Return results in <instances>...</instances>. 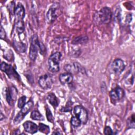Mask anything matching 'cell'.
Here are the masks:
<instances>
[{
  "mask_svg": "<svg viewBox=\"0 0 135 135\" xmlns=\"http://www.w3.org/2000/svg\"><path fill=\"white\" fill-rule=\"evenodd\" d=\"M59 79L60 83L62 85L70 84L72 82L73 80V76L72 74L70 73H63L60 74L59 76Z\"/></svg>",
  "mask_w": 135,
  "mask_h": 135,
  "instance_id": "15",
  "label": "cell"
},
{
  "mask_svg": "<svg viewBox=\"0 0 135 135\" xmlns=\"http://www.w3.org/2000/svg\"><path fill=\"white\" fill-rule=\"evenodd\" d=\"M89 38L86 35H82V36H78L75 38H74L72 42V44H74V45H77V44H85L88 42Z\"/></svg>",
  "mask_w": 135,
  "mask_h": 135,
  "instance_id": "17",
  "label": "cell"
},
{
  "mask_svg": "<svg viewBox=\"0 0 135 135\" xmlns=\"http://www.w3.org/2000/svg\"><path fill=\"white\" fill-rule=\"evenodd\" d=\"M47 100L54 108L55 109L58 107L59 104V101L56 95L53 93L50 92L47 94Z\"/></svg>",
  "mask_w": 135,
  "mask_h": 135,
  "instance_id": "16",
  "label": "cell"
},
{
  "mask_svg": "<svg viewBox=\"0 0 135 135\" xmlns=\"http://www.w3.org/2000/svg\"><path fill=\"white\" fill-rule=\"evenodd\" d=\"M53 134H62L61 132H56V131H54L53 133H52Z\"/></svg>",
  "mask_w": 135,
  "mask_h": 135,
  "instance_id": "32",
  "label": "cell"
},
{
  "mask_svg": "<svg viewBox=\"0 0 135 135\" xmlns=\"http://www.w3.org/2000/svg\"><path fill=\"white\" fill-rule=\"evenodd\" d=\"M1 70L5 73L8 77L12 79H15L18 81L21 80L20 75L18 74L13 66L4 62H2L1 64Z\"/></svg>",
  "mask_w": 135,
  "mask_h": 135,
  "instance_id": "5",
  "label": "cell"
},
{
  "mask_svg": "<svg viewBox=\"0 0 135 135\" xmlns=\"http://www.w3.org/2000/svg\"><path fill=\"white\" fill-rule=\"evenodd\" d=\"M65 70L67 71V72L70 73H75L78 72H83V68L78 63L75 62L72 64H66L64 67Z\"/></svg>",
  "mask_w": 135,
  "mask_h": 135,
  "instance_id": "13",
  "label": "cell"
},
{
  "mask_svg": "<svg viewBox=\"0 0 135 135\" xmlns=\"http://www.w3.org/2000/svg\"><path fill=\"white\" fill-rule=\"evenodd\" d=\"M25 11L23 5L18 3L15 7L14 11V16H15V21H23L25 17Z\"/></svg>",
  "mask_w": 135,
  "mask_h": 135,
  "instance_id": "12",
  "label": "cell"
},
{
  "mask_svg": "<svg viewBox=\"0 0 135 135\" xmlns=\"http://www.w3.org/2000/svg\"><path fill=\"white\" fill-rule=\"evenodd\" d=\"M14 26L15 28V30L18 34H21L24 32L25 30V26L23 21H15Z\"/></svg>",
  "mask_w": 135,
  "mask_h": 135,
  "instance_id": "18",
  "label": "cell"
},
{
  "mask_svg": "<svg viewBox=\"0 0 135 135\" xmlns=\"http://www.w3.org/2000/svg\"><path fill=\"white\" fill-rule=\"evenodd\" d=\"M3 118H4V117H3V113L1 112V120H2V119H3Z\"/></svg>",
  "mask_w": 135,
  "mask_h": 135,
  "instance_id": "33",
  "label": "cell"
},
{
  "mask_svg": "<svg viewBox=\"0 0 135 135\" xmlns=\"http://www.w3.org/2000/svg\"><path fill=\"white\" fill-rule=\"evenodd\" d=\"M0 37L1 39H4L6 37V33L4 28L2 26H1V32H0Z\"/></svg>",
  "mask_w": 135,
  "mask_h": 135,
  "instance_id": "30",
  "label": "cell"
},
{
  "mask_svg": "<svg viewBox=\"0 0 135 135\" xmlns=\"http://www.w3.org/2000/svg\"><path fill=\"white\" fill-rule=\"evenodd\" d=\"M62 54L59 52L52 54L48 59V66L50 71L56 73L60 70V62Z\"/></svg>",
  "mask_w": 135,
  "mask_h": 135,
  "instance_id": "2",
  "label": "cell"
},
{
  "mask_svg": "<svg viewBox=\"0 0 135 135\" xmlns=\"http://www.w3.org/2000/svg\"><path fill=\"white\" fill-rule=\"evenodd\" d=\"M127 125L129 128H134V114H132L127 121Z\"/></svg>",
  "mask_w": 135,
  "mask_h": 135,
  "instance_id": "24",
  "label": "cell"
},
{
  "mask_svg": "<svg viewBox=\"0 0 135 135\" xmlns=\"http://www.w3.org/2000/svg\"><path fill=\"white\" fill-rule=\"evenodd\" d=\"M111 68L116 74L119 75L124 70L125 64L123 61L121 59H116L113 61L111 64Z\"/></svg>",
  "mask_w": 135,
  "mask_h": 135,
  "instance_id": "11",
  "label": "cell"
},
{
  "mask_svg": "<svg viewBox=\"0 0 135 135\" xmlns=\"http://www.w3.org/2000/svg\"><path fill=\"white\" fill-rule=\"evenodd\" d=\"M40 41L36 34L33 35L31 37V45L29 51V57L32 61H34L37 56L38 51H39V45Z\"/></svg>",
  "mask_w": 135,
  "mask_h": 135,
  "instance_id": "3",
  "label": "cell"
},
{
  "mask_svg": "<svg viewBox=\"0 0 135 135\" xmlns=\"http://www.w3.org/2000/svg\"><path fill=\"white\" fill-rule=\"evenodd\" d=\"M46 116L47 120L49 122H52V123L53 122V115L52 114V112H51V110H50L49 108L47 106H46Z\"/></svg>",
  "mask_w": 135,
  "mask_h": 135,
  "instance_id": "26",
  "label": "cell"
},
{
  "mask_svg": "<svg viewBox=\"0 0 135 135\" xmlns=\"http://www.w3.org/2000/svg\"><path fill=\"white\" fill-rule=\"evenodd\" d=\"M109 95L113 101H118L124 97V91L121 87L117 86L110 91Z\"/></svg>",
  "mask_w": 135,
  "mask_h": 135,
  "instance_id": "10",
  "label": "cell"
},
{
  "mask_svg": "<svg viewBox=\"0 0 135 135\" xmlns=\"http://www.w3.org/2000/svg\"><path fill=\"white\" fill-rule=\"evenodd\" d=\"M24 130L31 134H34L38 131V126L31 121H26L23 124Z\"/></svg>",
  "mask_w": 135,
  "mask_h": 135,
  "instance_id": "14",
  "label": "cell"
},
{
  "mask_svg": "<svg viewBox=\"0 0 135 135\" xmlns=\"http://www.w3.org/2000/svg\"><path fill=\"white\" fill-rule=\"evenodd\" d=\"M72 103L70 101H69L68 102H67L65 107H63L61 109V111H63V112H70L72 110Z\"/></svg>",
  "mask_w": 135,
  "mask_h": 135,
  "instance_id": "27",
  "label": "cell"
},
{
  "mask_svg": "<svg viewBox=\"0 0 135 135\" xmlns=\"http://www.w3.org/2000/svg\"><path fill=\"white\" fill-rule=\"evenodd\" d=\"M104 134L108 135L113 134V132L111 127H110L109 126H105L104 129Z\"/></svg>",
  "mask_w": 135,
  "mask_h": 135,
  "instance_id": "29",
  "label": "cell"
},
{
  "mask_svg": "<svg viewBox=\"0 0 135 135\" xmlns=\"http://www.w3.org/2000/svg\"><path fill=\"white\" fill-rule=\"evenodd\" d=\"M132 17L131 16V14H128L126 17V22L127 23H130L131 21Z\"/></svg>",
  "mask_w": 135,
  "mask_h": 135,
  "instance_id": "31",
  "label": "cell"
},
{
  "mask_svg": "<svg viewBox=\"0 0 135 135\" xmlns=\"http://www.w3.org/2000/svg\"><path fill=\"white\" fill-rule=\"evenodd\" d=\"M3 57L9 61H12L14 60V54L11 50H5L4 51Z\"/></svg>",
  "mask_w": 135,
  "mask_h": 135,
  "instance_id": "22",
  "label": "cell"
},
{
  "mask_svg": "<svg viewBox=\"0 0 135 135\" xmlns=\"http://www.w3.org/2000/svg\"><path fill=\"white\" fill-rule=\"evenodd\" d=\"M71 124L73 127L77 128L80 126L81 122L80 119L76 116H73L71 119Z\"/></svg>",
  "mask_w": 135,
  "mask_h": 135,
  "instance_id": "23",
  "label": "cell"
},
{
  "mask_svg": "<svg viewBox=\"0 0 135 135\" xmlns=\"http://www.w3.org/2000/svg\"><path fill=\"white\" fill-rule=\"evenodd\" d=\"M15 3L14 2H11L8 5V9L10 13L14 15V11H15Z\"/></svg>",
  "mask_w": 135,
  "mask_h": 135,
  "instance_id": "28",
  "label": "cell"
},
{
  "mask_svg": "<svg viewBox=\"0 0 135 135\" xmlns=\"http://www.w3.org/2000/svg\"><path fill=\"white\" fill-rule=\"evenodd\" d=\"M112 13L111 9L108 7H104L98 11L94 16L95 20L100 24H109L112 19Z\"/></svg>",
  "mask_w": 135,
  "mask_h": 135,
  "instance_id": "1",
  "label": "cell"
},
{
  "mask_svg": "<svg viewBox=\"0 0 135 135\" xmlns=\"http://www.w3.org/2000/svg\"><path fill=\"white\" fill-rule=\"evenodd\" d=\"M33 105L34 103L32 100H29L27 103H26L24 106L21 109V110L15 117L14 120V123L16 124L20 123L21 121L23 120L25 116L31 111Z\"/></svg>",
  "mask_w": 135,
  "mask_h": 135,
  "instance_id": "6",
  "label": "cell"
},
{
  "mask_svg": "<svg viewBox=\"0 0 135 135\" xmlns=\"http://www.w3.org/2000/svg\"><path fill=\"white\" fill-rule=\"evenodd\" d=\"M38 130L43 133L47 134L49 133L50 129L49 126L41 123L38 124Z\"/></svg>",
  "mask_w": 135,
  "mask_h": 135,
  "instance_id": "21",
  "label": "cell"
},
{
  "mask_svg": "<svg viewBox=\"0 0 135 135\" xmlns=\"http://www.w3.org/2000/svg\"><path fill=\"white\" fill-rule=\"evenodd\" d=\"M73 112L83 124H85L88 120V113L87 110L82 105H78L74 107Z\"/></svg>",
  "mask_w": 135,
  "mask_h": 135,
  "instance_id": "7",
  "label": "cell"
},
{
  "mask_svg": "<svg viewBox=\"0 0 135 135\" xmlns=\"http://www.w3.org/2000/svg\"><path fill=\"white\" fill-rule=\"evenodd\" d=\"M17 96V90L14 86L7 88L5 90V98L7 103L11 106H14Z\"/></svg>",
  "mask_w": 135,
  "mask_h": 135,
  "instance_id": "8",
  "label": "cell"
},
{
  "mask_svg": "<svg viewBox=\"0 0 135 135\" xmlns=\"http://www.w3.org/2000/svg\"><path fill=\"white\" fill-rule=\"evenodd\" d=\"M61 13L60 5L58 3H54L50 7L46 14V21L47 23H53Z\"/></svg>",
  "mask_w": 135,
  "mask_h": 135,
  "instance_id": "4",
  "label": "cell"
},
{
  "mask_svg": "<svg viewBox=\"0 0 135 135\" xmlns=\"http://www.w3.org/2000/svg\"><path fill=\"white\" fill-rule=\"evenodd\" d=\"M26 96L23 95L21 97H20L18 100V103H17L18 107L20 109H22L26 104Z\"/></svg>",
  "mask_w": 135,
  "mask_h": 135,
  "instance_id": "25",
  "label": "cell"
},
{
  "mask_svg": "<svg viewBox=\"0 0 135 135\" xmlns=\"http://www.w3.org/2000/svg\"><path fill=\"white\" fill-rule=\"evenodd\" d=\"M13 45L15 49L20 53H24L26 51V45L22 42L14 41Z\"/></svg>",
  "mask_w": 135,
  "mask_h": 135,
  "instance_id": "19",
  "label": "cell"
},
{
  "mask_svg": "<svg viewBox=\"0 0 135 135\" xmlns=\"http://www.w3.org/2000/svg\"><path fill=\"white\" fill-rule=\"evenodd\" d=\"M53 83L52 78L49 74H45L41 76L38 79V84L44 90L50 89Z\"/></svg>",
  "mask_w": 135,
  "mask_h": 135,
  "instance_id": "9",
  "label": "cell"
},
{
  "mask_svg": "<svg viewBox=\"0 0 135 135\" xmlns=\"http://www.w3.org/2000/svg\"><path fill=\"white\" fill-rule=\"evenodd\" d=\"M31 118L34 120L37 121H43L44 120V117L41 113L37 110H33L31 113Z\"/></svg>",
  "mask_w": 135,
  "mask_h": 135,
  "instance_id": "20",
  "label": "cell"
}]
</instances>
